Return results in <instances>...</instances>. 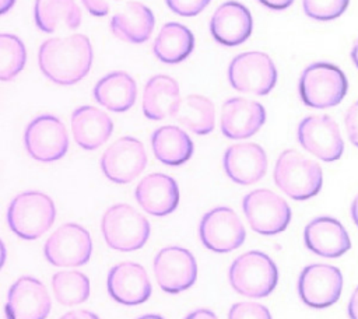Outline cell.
I'll use <instances>...</instances> for the list:
<instances>
[{
  "instance_id": "cell-12",
  "label": "cell",
  "mask_w": 358,
  "mask_h": 319,
  "mask_svg": "<svg viewBox=\"0 0 358 319\" xmlns=\"http://www.w3.org/2000/svg\"><path fill=\"white\" fill-rule=\"evenodd\" d=\"M299 144L322 161H337L344 151V141L338 125L329 115L303 118L296 129Z\"/></svg>"
},
{
  "instance_id": "cell-8",
  "label": "cell",
  "mask_w": 358,
  "mask_h": 319,
  "mask_svg": "<svg viewBox=\"0 0 358 319\" xmlns=\"http://www.w3.org/2000/svg\"><path fill=\"white\" fill-rule=\"evenodd\" d=\"M242 207L252 229L262 235L280 234L291 221L288 203L268 189L249 192L242 200Z\"/></svg>"
},
{
  "instance_id": "cell-7",
  "label": "cell",
  "mask_w": 358,
  "mask_h": 319,
  "mask_svg": "<svg viewBox=\"0 0 358 319\" xmlns=\"http://www.w3.org/2000/svg\"><path fill=\"white\" fill-rule=\"evenodd\" d=\"M228 80L239 92L266 95L277 83V69L267 53L243 52L231 60Z\"/></svg>"
},
{
  "instance_id": "cell-38",
  "label": "cell",
  "mask_w": 358,
  "mask_h": 319,
  "mask_svg": "<svg viewBox=\"0 0 358 319\" xmlns=\"http://www.w3.org/2000/svg\"><path fill=\"white\" fill-rule=\"evenodd\" d=\"M59 319H99V318L94 312H90L87 309H78V311H70L63 316H60Z\"/></svg>"
},
{
  "instance_id": "cell-23",
  "label": "cell",
  "mask_w": 358,
  "mask_h": 319,
  "mask_svg": "<svg viewBox=\"0 0 358 319\" xmlns=\"http://www.w3.org/2000/svg\"><path fill=\"white\" fill-rule=\"evenodd\" d=\"M71 132L76 143L84 150H96L113 132L112 119L101 109L83 105L71 113Z\"/></svg>"
},
{
  "instance_id": "cell-4",
  "label": "cell",
  "mask_w": 358,
  "mask_h": 319,
  "mask_svg": "<svg viewBox=\"0 0 358 319\" xmlns=\"http://www.w3.org/2000/svg\"><path fill=\"white\" fill-rule=\"evenodd\" d=\"M231 287L243 297H268L278 281L277 266L260 250H249L238 256L228 270Z\"/></svg>"
},
{
  "instance_id": "cell-25",
  "label": "cell",
  "mask_w": 358,
  "mask_h": 319,
  "mask_svg": "<svg viewBox=\"0 0 358 319\" xmlns=\"http://www.w3.org/2000/svg\"><path fill=\"white\" fill-rule=\"evenodd\" d=\"M180 102L176 80L165 74L151 77L143 92V113L151 120H162L173 116Z\"/></svg>"
},
{
  "instance_id": "cell-45",
  "label": "cell",
  "mask_w": 358,
  "mask_h": 319,
  "mask_svg": "<svg viewBox=\"0 0 358 319\" xmlns=\"http://www.w3.org/2000/svg\"><path fill=\"white\" fill-rule=\"evenodd\" d=\"M4 263H6V246L0 238V270L3 269Z\"/></svg>"
},
{
  "instance_id": "cell-30",
  "label": "cell",
  "mask_w": 358,
  "mask_h": 319,
  "mask_svg": "<svg viewBox=\"0 0 358 319\" xmlns=\"http://www.w3.org/2000/svg\"><path fill=\"white\" fill-rule=\"evenodd\" d=\"M182 126L196 134H208L215 126V108L211 99L190 94L180 99L173 116Z\"/></svg>"
},
{
  "instance_id": "cell-44",
  "label": "cell",
  "mask_w": 358,
  "mask_h": 319,
  "mask_svg": "<svg viewBox=\"0 0 358 319\" xmlns=\"http://www.w3.org/2000/svg\"><path fill=\"white\" fill-rule=\"evenodd\" d=\"M351 59H352V63L355 64V67L358 69V39L354 43L352 49H351Z\"/></svg>"
},
{
  "instance_id": "cell-32",
  "label": "cell",
  "mask_w": 358,
  "mask_h": 319,
  "mask_svg": "<svg viewBox=\"0 0 358 319\" xmlns=\"http://www.w3.org/2000/svg\"><path fill=\"white\" fill-rule=\"evenodd\" d=\"M27 62L24 42L13 34H0V80L10 81L17 77Z\"/></svg>"
},
{
  "instance_id": "cell-35",
  "label": "cell",
  "mask_w": 358,
  "mask_h": 319,
  "mask_svg": "<svg viewBox=\"0 0 358 319\" xmlns=\"http://www.w3.org/2000/svg\"><path fill=\"white\" fill-rule=\"evenodd\" d=\"M166 6L182 17H193L201 13L211 0H165Z\"/></svg>"
},
{
  "instance_id": "cell-10",
  "label": "cell",
  "mask_w": 358,
  "mask_h": 319,
  "mask_svg": "<svg viewBox=\"0 0 358 319\" xmlns=\"http://www.w3.org/2000/svg\"><path fill=\"white\" fill-rule=\"evenodd\" d=\"M92 253L90 232L74 222L60 225L45 242L46 260L59 267H77L85 264Z\"/></svg>"
},
{
  "instance_id": "cell-33",
  "label": "cell",
  "mask_w": 358,
  "mask_h": 319,
  "mask_svg": "<svg viewBox=\"0 0 358 319\" xmlns=\"http://www.w3.org/2000/svg\"><path fill=\"white\" fill-rule=\"evenodd\" d=\"M350 0H302L305 14L316 21L338 18L348 7Z\"/></svg>"
},
{
  "instance_id": "cell-39",
  "label": "cell",
  "mask_w": 358,
  "mask_h": 319,
  "mask_svg": "<svg viewBox=\"0 0 358 319\" xmlns=\"http://www.w3.org/2000/svg\"><path fill=\"white\" fill-rule=\"evenodd\" d=\"M257 1L270 10H285L294 3V0H257Z\"/></svg>"
},
{
  "instance_id": "cell-46",
  "label": "cell",
  "mask_w": 358,
  "mask_h": 319,
  "mask_svg": "<svg viewBox=\"0 0 358 319\" xmlns=\"http://www.w3.org/2000/svg\"><path fill=\"white\" fill-rule=\"evenodd\" d=\"M137 319H165V318H162L161 315H154V313H148V315H143V316H140V318H137Z\"/></svg>"
},
{
  "instance_id": "cell-2",
  "label": "cell",
  "mask_w": 358,
  "mask_h": 319,
  "mask_svg": "<svg viewBox=\"0 0 358 319\" xmlns=\"http://www.w3.org/2000/svg\"><path fill=\"white\" fill-rule=\"evenodd\" d=\"M273 179L291 199L308 200L320 192L323 173L317 162L295 150H285L277 158Z\"/></svg>"
},
{
  "instance_id": "cell-15",
  "label": "cell",
  "mask_w": 358,
  "mask_h": 319,
  "mask_svg": "<svg viewBox=\"0 0 358 319\" xmlns=\"http://www.w3.org/2000/svg\"><path fill=\"white\" fill-rule=\"evenodd\" d=\"M343 291V274L340 269L315 263L306 266L298 278V294L310 308L322 309L338 301Z\"/></svg>"
},
{
  "instance_id": "cell-41",
  "label": "cell",
  "mask_w": 358,
  "mask_h": 319,
  "mask_svg": "<svg viewBox=\"0 0 358 319\" xmlns=\"http://www.w3.org/2000/svg\"><path fill=\"white\" fill-rule=\"evenodd\" d=\"M185 319H218V318L213 311L206 309V308H199V309L190 312L189 315H186Z\"/></svg>"
},
{
  "instance_id": "cell-3",
  "label": "cell",
  "mask_w": 358,
  "mask_h": 319,
  "mask_svg": "<svg viewBox=\"0 0 358 319\" xmlns=\"http://www.w3.org/2000/svg\"><path fill=\"white\" fill-rule=\"evenodd\" d=\"M56 207L53 200L36 190L17 194L7 210L10 229L20 238L34 241L43 235L55 222Z\"/></svg>"
},
{
  "instance_id": "cell-18",
  "label": "cell",
  "mask_w": 358,
  "mask_h": 319,
  "mask_svg": "<svg viewBox=\"0 0 358 319\" xmlns=\"http://www.w3.org/2000/svg\"><path fill=\"white\" fill-rule=\"evenodd\" d=\"M266 122V111L257 101L246 98H229L221 108V132L232 140L253 136Z\"/></svg>"
},
{
  "instance_id": "cell-11",
  "label": "cell",
  "mask_w": 358,
  "mask_h": 319,
  "mask_svg": "<svg viewBox=\"0 0 358 319\" xmlns=\"http://www.w3.org/2000/svg\"><path fill=\"white\" fill-rule=\"evenodd\" d=\"M201 243L217 253L238 249L246 238V231L238 214L225 206L207 211L199 227Z\"/></svg>"
},
{
  "instance_id": "cell-34",
  "label": "cell",
  "mask_w": 358,
  "mask_h": 319,
  "mask_svg": "<svg viewBox=\"0 0 358 319\" xmlns=\"http://www.w3.org/2000/svg\"><path fill=\"white\" fill-rule=\"evenodd\" d=\"M228 319H271V315L262 304L236 302L229 308Z\"/></svg>"
},
{
  "instance_id": "cell-29",
  "label": "cell",
  "mask_w": 358,
  "mask_h": 319,
  "mask_svg": "<svg viewBox=\"0 0 358 319\" xmlns=\"http://www.w3.org/2000/svg\"><path fill=\"white\" fill-rule=\"evenodd\" d=\"M193 48L194 36L192 31L179 22L162 25L152 45L155 57L166 64L183 62L193 52Z\"/></svg>"
},
{
  "instance_id": "cell-47",
  "label": "cell",
  "mask_w": 358,
  "mask_h": 319,
  "mask_svg": "<svg viewBox=\"0 0 358 319\" xmlns=\"http://www.w3.org/2000/svg\"><path fill=\"white\" fill-rule=\"evenodd\" d=\"M6 319H13V318H11V316H7V318H6Z\"/></svg>"
},
{
  "instance_id": "cell-13",
  "label": "cell",
  "mask_w": 358,
  "mask_h": 319,
  "mask_svg": "<svg viewBox=\"0 0 358 319\" xmlns=\"http://www.w3.org/2000/svg\"><path fill=\"white\" fill-rule=\"evenodd\" d=\"M154 274L162 291L178 294L196 283L197 263L190 250L166 246L154 257Z\"/></svg>"
},
{
  "instance_id": "cell-20",
  "label": "cell",
  "mask_w": 358,
  "mask_h": 319,
  "mask_svg": "<svg viewBox=\"0 0 358 319\" xmlns=\"http://www.w3.org/2000/svg\"><path fill=\"white\" fill-rule=\"evenodd\" d=\"M140 207L157 217L173 213L179 204V187L173 178L165 173H150L144 176L134 192Z\"/></svg>"
},
{
  "instance_id": "cell-6",
  "label": "cell",
  "mask_w": 358,
  "mask_h": 319,
  "mask_svg": "<svg viewBox=\"0 0 358 319\" xmlns=\"http://www.w3.org/2000/svg\"><path fill=\"white\" fill-rule=\"evenodd\" d=\"M302 102L315 109L338 105L347 94L345 74L331 63H312L302 71L298 83Z\"/></svg>"
},
{
  "instance_id": "cell-22",
  "label": "cell",
  "mask_w": 358,
  "mask_h": 319,
  "mask_svg": "<svg viewBox=\"0 0 358 319\" xmlns=\"http://www.w3.org/2000/svg\"><path fill=\"white\" fill-rule=\"evenodd\" d=\"M306 248L323 257H338L350 250L351 241L343 224L333 217H316L303 231Z\"/></svg>"
},
{
  "instance_id": "cell-42",
  "label": "cell",
  "mask_w": 358,
  "mask_h": 319,
  "mask_svg": "<svg viewBox=\"0 0 358 319\" xmlns=\"http://www.w3.org/2000/svg\"><path fill=\"white\" fill-rule=\"evenodd\" d=\"M351 218L358 228V194L354 197V200L351 203Z\"/></svg>"
},
{
  "instance_id": "cell-31",
  "label": "cell",
  "mask_w": 358,
  "mask_h": 319,
  "mask_svg": "<svg viewBox=\"0 0 358 319\" xmlns=\"http://www.w3.org/2000/svg\"><path fill=\"white\" fill-rule=\"evenodd\" d=\"M52 288L56 301L64 306L83 304L91 294L88 277L76 270L57 271L52 277Z\"/></svg>"
},
{
  "instance_id": "cell-1",
  "label": "cell",
  "mask_w": 358,
  "mask_h": 319,
  "mask_svg": "<svg viewBox=\"0 0 358 319\" xmlns=\"http://www.w3.org/2000/svg\"><path fill=\"white\" fill-rule=\"evenodd\" d=\"M92 57V45L88 36L73 34L45 41L38 52V64L50 81L59 85H73L88 74Z\"/></svg>"
},
{
  "instance_id": "cell-16",
  "label": "cell",
  "mask_w": 358,
  "mask_h": 319,
  "mask_svg": "<svg viewBox=\"0 0 358 319\" xmlns=\"http://www.w3.org/2000/svg\"><path fill=\"white\" fill-rule=\"evenodd\" d=\"M50 308L46 287L31 276L20 277L8 290L6 311L13 319H46Z\"/></svg>"
},
{
  "instance_id": "cell-9",
  "label": "cell",
  "mask_w": 358,
  "mask_h": 319,
  "mask_svg": "<svg viewBox=\"0 0 358 319\" xmlns=\"http://www.w3.org/2000/svg\"><path fill=\"white\" fill-rule=\"evenodd\" d=\"M27 153L36 161L53 162L66 155L69 136L63 122L55 115H39L32 119L24 133Z\"/></svg>"
},
{
  "instance_id": "cell-36",
  "label": "cell",
  "mask_w": 358,
  "mask_h": 319,
  "mask_svg": "<svg viewBox=\"0 0 358 319\" xmlns=\"http://www.w3.org/2000/svg\"><path fill=\"white\" fill-rule=\"evenodd\" d=\"M344 123L350 141L358 147V99L347 109Z\"/></svg>"
},
{
  "instance_id": "cell-24",
  "label": "cell",
  "mask_w": 358,
  "mask_h": 319,
  "mask_svg": "<svg viewBox=\"0 0 358 319\" xmlns=\"http://www.w3.org/2000/svg\"><path fill=\"white\" fill-rule=\"evenodd\" d=\"M155 25L152 11L138 1H129L109 22L112 34L130 43H143L150 39Z\"/></svg>"
},
{
  "instance_id": "cell-19",
  "label": "cell",
  "mask_w": 358,
  "mask_h": 319,
  "mask_svg": "<svg viewBox=\"0 0 358 319\" xmlns=\"http://www.w3.org/2000/svg\"><path fill=\"white\" fill-rule=\"evenodd\" d=\"M222 164L231 180L239 185H252L266 175L267 155L256 143H238L225 150Z\"/></svg>"
},
{
  "instance_id": "cell-40",
  "label": "cell",
  "mask_w": 358,
  "mask_h": 319,
  "mask_svg": "<svg viewBox=\"0 0 358 319\" xmlns=\"http://www.w3.org/2000/svg\"><path fill=\"white\" fill-rule=\"evenodd\" d=\"M347 312H348L350 319H358V287L352 291V294L350 297Z\"/></svg>"
},
{
  "instance_id": "cell-28",
  "label": "cell",
  "mask_w": 358,
  "mask_h": 319,
  "mask_svg": "<svg viewBox=\"0 0 358 319\" xmlns=\"http://www.w3.org/2000/svg\"><path fill=\"white\" fill-rule=\"evenodd\" d=\"M34 20L46 34L59 28L76 29L81 24V10L74 0H35Z\"/></svg>"
},
{
  "instance_id": "cell-5",
  "label": "cell",
  "mask_w": 358,
  "mask_h": 319,
  "mask_svg": "<svg viewBox=\"0 0 358 319\" xmlns=\"http://www.w3.org/2000/svg\"><path fill=\"white\" fill-rule=\"evenodd\" d=\"M101 229L106 245L119 252L143 248L151 232L148 220L126 203L113 204L103 213Z\"/></svg>"
},
{
  "instance_id": "cell-14",
  "label": "cell",
  "mask_w": 358,
  "mask_h": 319,
  "mask_svg": "<svg viewBox=\"0 0 358 319\" xmlns=\"http://www.w3.org/2000/svg\"><path fill=\"white\" fill-rule=\"evenodd\" d=\"M103 175L115 183H129L137 178L147 165V154L143 143L124 136L110 144L99 160Z\"/></svg>"
},
{
  "instance_id": "cell-17",
  "label": "cell",
  "mask_w": 358,
  "mask_h": 319,
  "mask_svg": "<svg viewBox=\"0 0 358 319\" xmlns=\"http://www.w3.org/2000/svg\"><path fill=\"white\" fill-rule=\"evenodd\" d=\"M109 295L123 305H140L151 295V283L145 269L134 262H122L108 273Z\"/></svg>"
},
{
  "instance_id": "cell-43",
  "label": "cell",
  "mask_w": 358,
  "mask_h": 319,
  "mask_svg": "<svg viewBox=\"0 0 358 319\" xmlns=\"http://www.w3.org/2000/svg\"><path fill=\"white\" fill-rule=\"evenodd\" d=\"M14 3H15V0H0V15L10 11L11 7L14 6Z\"/></svg>"
},
{
  "instance_id": "cell-27",
  "label": "cell",
  "mask_w": 358,
  "mask_h": 319,
  "mask_svg": "<svg viewBox=\"0 0 358 319\" xmlns=\"http://www.w3.org/2000/svg\"><path fill=\"white\" fill-rule=\"evenodd\" d=\"M151 147L155 158L171 166L185 164L193 154V141L189 134L172 125L161 126L152 133Z\"/></svg>"
},
{
  "instance_id": "cell-26",
  "label": "cell",
  "mask_w": 358,
  "mask_h": 319,
  "mask_svg": "<svg viewBox=\"0 0 358 319\" xmlns=\"http://www.w3.org/2000/svg\"><path fill=\"white\" fill-rule=\"evenodd\" d=\"M94 98L112 112H126L136 102L137 84L126 71H112L98 80L94 87Z\"/></svg>"
},
{
  "instance_id": "cell-21",
  "label": "cell",
  "mask_w": 358,
  "mask_h": 319,
  "mask_svg": "<svg viewBox=\"0 0 358 319\" xmlns=\"http://www.w3.org/2000/svg\"><path fill=\"white\" fill-rule=\"evenodd\" d=\"M253 20L250 11L238 1L222 3L210 20L213 38L224 46H238L252 34Z\"/></svg>"
},
{
  "instance_id": "cell-37",
  "label": "cell",
  "mask_w": 358,
  "mask_h": 319,
  "mask_svg": "<svg viewBox=\"0 0 358 319\" xmlns=\"http://www.w3.org/2000/svg\"><path fill=\"white\" fill-rule=\"evenodd\" d=\"M90 14L95 17H103L109 13L110 4L116 0H81Z\"/></svg>"
}]
</instances>
